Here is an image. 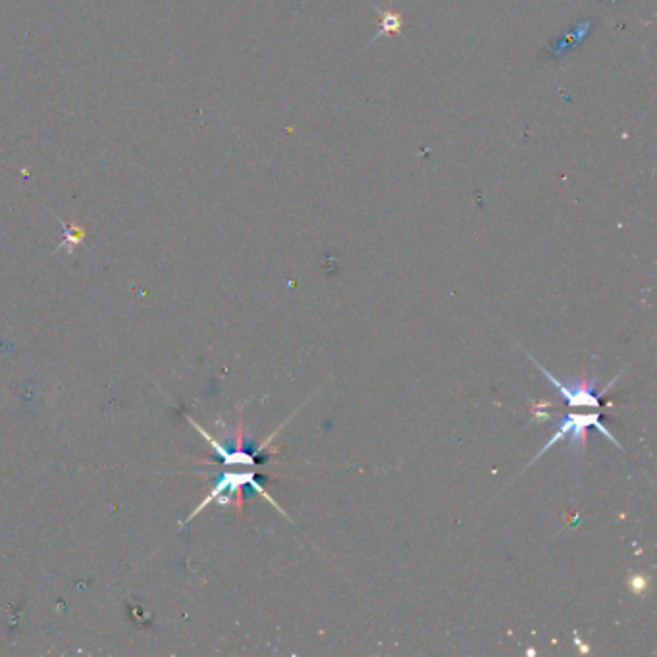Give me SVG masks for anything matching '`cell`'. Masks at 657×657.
I'll use <instances>...</instances> for the list:
<instances>
[{
    "instance_id": "6da1fadb",
    "label": "cell",
    "mask_w": 657,
    "mask_h": 657,
    "mask_svg": "<svg viewBox=\"0 0 657 657\" xmlns=\"http://www.w3.org/2000/svg\"><path fill=\"white\" fill-rule=\"evenodd\" d=\"M588 428H598L605 437H608L610 442H613L619 449H622L621 442L617 440V437L603 426V423L600 420V411H592V413H567L563 415L559 420H558V432H555V436L551 437V440L540 449V453L536 455V457L529 463L532 465L538 457H542V455L553 447L555 444H558L559 440H563V437H567L569 440V449L579 455L580 457V451H584L586 447V437H588Z\"/></svg>"
},
{
    "instance_id": "7a4b0ae2",
    "label": "cell",
    "mask_w": 657,
    "mask_h": 657,
    "mask_svg": "<svg viewBox=\"0 0 657 657\" xmlns=\"http://www.w3.org/2000/svg\"><path fill=\"white\" fill-rule=\"evenodd\" d=\"M527 357L542 370V373L546 375V378L558 387L559 392V397L567 403L569 409H584V411H601V397L608 394L610 387L615 384V380L608 385H603L601 390H598V380L596 378H586V376H580V378H575L572 382H561L559 378H555L549 370L540 363L536 361L530 353H527Z\"/></svg>"
},
{
    "instance_id": "3957f363",
    "label": "cell",
    "mask_w": 657,
    "mask_h": 657,
    "mask_svg": "<svg viewBox=\"0 0 657 657\" xmlns=\"http://www.w3.org/2000/svg\"><path fill=\"white\" fill-rule=\"evenodd\" d=\"M401 27H403V20L399 14H395L394 10H380V29L375 41L394 36V33H401Z\"/></svg>"
},
{
    "instance_id": "277c9868",
    "label": "cell",
    "mask_w": 657,
    "mask_h": 657,
    "mask_svg": "<svg viewBox=\"0 0 657 657\" xmlns=\"http://www.w3.org/2000/svg\"><path fill=\"white\" fill-rule=\"evenodd\" d=\"M83 238H86V230L79 228L77 224L66 226V228H64V241H62L60 247H68V251L72 252L74 247L83 241Z\"/></svg>"
}]
</instances>
